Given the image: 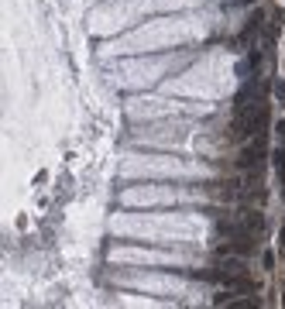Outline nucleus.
<instances>
[{"instance_id":"obj_2","label":"nucleus","mask_w":285,"mask_h":309,"mask_svg":"<svg viewBox=\"0 0 285 309\" xmlns=\"http://www.w3.org/2000/svg\"><path fill=\"white\" fill-rule=\"evenodd\" d=\"M251 248H254V244L248 237H234V240H223V244L217 248V254H240V258H244Z\"/></svg>"},{"instance_id":"obj_1","label":"nucleus","mask_w":285,"mask_h":309,"mask_svg":"<svg viewBox=\"0 0 285 309\" xmlns=\"http://www.w3.org/2000/svg\"><path fill=\"white\" fill-rule=\"evenodd\" d=\"M261 161H264V145H261V137H258L254 145H248V148L240 151L237 165H240V169H258Z\"/></svg>"}]
</instances>
